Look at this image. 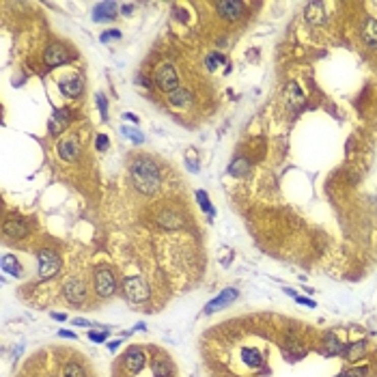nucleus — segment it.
I'll use <instances>...</instances> for the list:
<instances>
[{
  "label": "nucleus",
  "mask_w": 377,
  "mask_h": 377,
  "mask_svg": "<svg viewBox=\"0 0 377 377\" xmlns=\"http://www.w3.org/2000/svg\"><path fill=\"white\" fill-rule=\"evenodd\" d=\"M59 86H61L63 95L76 99V97L82 95V91H84V80H82L80 76H69V78H63Z\"/></svg>",
  "instance_id": "obj_13"
},
{
  "label": "nucleus",
  "mask_w": 377,
  "mask_h": 377,
  "mask_svg": "<svg viewBox=\"0 0 377 377\" xmlns=\"http://www.w3.org/2000/svg\"><path fill=\"white\" fill-rule=\"evenodd\" d=\"M71 61V54L69 50L65 48L63 43H52L45 48L43 52V63L48 67H61V65H67V63Z\"/></svg>",
  "instance_id": "obj_6"
},
{
  "label": "nucleus",
  "mask_w": 377,
  "mask_h": 377,
  "mask_svg": "<svg viewBox=\"0 0 377 377\" xmlns=\"http://www.w3.org/2000/svg\"><path fill=\"white\" fill-rule=\"evenodd\" d=\"M192 93L188 89H183V86H179L177 91H172V93L168 95V104L170 106H175V108H186V106H190L192 104Z\"/></svg>",
  "instance_id": "obj_17"
},
{
  "label": "nucleus",
  "mask_w": 377,
  "mask_h": 377,
  "mask_svg": "<svg viewBox=\"0 0 377 377\" xmlns=\"http://www.w3.org/2000/svg\"><path fill=\"white\" fill-rule=\"evenodd\" d=\"M59 334H61V336H65V338H76V334H73V332H67V330H61Z\"/></svg>",
  "instance_id": "obj_38"
},
{
  "label": "nucleus",
  "mask_w": 377,
  "mask_h": 377,
  "mask_svg": "<svg viewBox=\"0 0 377 377\" xmlns=\"http://www.w3.org/2000/svg\"><path fill=\"white\" fill-rule=\"evenodd\" d=\"M155 86L164 93H172V91L179 89V76H177V69H175L170 63H162L155 69Z\"/></svg>",
  "instance_id": "obj_3"
},
{
  "label": "nucleus",
  "mask_w": 377,
  "mask_h": 377,
  "mask_svg": "<svg viewBox=\"0 0 377 377\" xmlns=\"http://www.w3.org/2000/svg\"><path fill=\"white\" fill-rule=\"evenodd\" d=\"M63 377H86V371L82 369L80 364L69 362V364H65V369H63Z\"/></svg>",
  "instance_id": "obj_25"
},
{
  "label": "nucleus",
  "mask_w": 377,
  "mask_h": 377,
  "mask_svg": "<svg viewBox=\"0 0 377 377\" xmlns=\"http://www.w3.org/2000/svg\"><path fill=\"white\" fill-rule=\"evenodd\" d=\"M144 362H147V356H144V352L140 347H130L123 356V366L127 369V373H132V375L140 373Z\"/></svg>",
  "instance_id": "obj_10"
},
{
  "label": "nucleus",
  "mask_w": 377,
  "mask_h": 377,
  "mask_svg": "<svg viewBox=\"0 0 377 377\" xmlns=\"http://www.w3.org/2000/svg\"><path fill=\"white\" fill-rule=\"evenodd\" d=\"M73 324H76V326H89V321H84V319H76Z\"/></svg>",
  "instance_id": "obj_40"
},
{
  "label": "nucleus",
  "mask_w": 377,
  "mask_h": 377,
  "mask_svg": "<svg viewBox=\"0 0 377 377\" xmlns=\"http://www.w3.org/2000/svg\"><path fill=\"white\" fill-rule=\"evenodd\" d=\"M343 352H345V345L338 341V338H334V336H328L326 347L321 349V354H324V356H338V354H343Z\"/></svg>",
  "instance_id": "obj_22"
},
{
  "label": "nucleus",
  "mask_w": 377,
  "mask_h": 377,
  "mask_svg": "<svg viewBox=\"0 0 377 377\" xmlns=\"http://www.w3.org/2000/svg\"><path fill=\"white\" fill-rule=\"evenodd\" d=\"M123 117L127 119V121H132V123H138V117H136V114H132V112H125Z\"/></svg>",
  "instance_id": "obj_36"
},
{
  "label": "nucleus",
  "mask_w": 377,
  "mask_h": 377,
  "mask_svg": "<svg viewBox=\"0 0 377 377\" xmlns=\"http://www.w3.org/2000/svg\"><path fill=\"white\" fill-rule=\"evenodd\" d=\"M196 200H198V205H200V209H203V211H207L209 216L214 214V207H211V203H209V196L205 194L203 190H198V192H196Z\"/></svg>",
  "instance_id": "obj_26"
},
{
  "label": "nucleus",
  "mask_w": 377,
  "mask_h": 377,
  "mask_svg": "<svg viewBox=\"0 0 377 377\" xmlns=\"http://www.w3.org/2000/svg\"><path fill=\"white\" fill-rule=\"evenodd\" d=\"M216 9H218V13L222 15L224 20H228V22L240 20L242 13H244V5L237 3V0H224V3H216Z\"/></svg>",
  "instance_id": "obj_11"
},
{
  "label": "nucleus",
  "mask_w": 377,
  "mask_h": 377,
  "mask_svg": "<svg viewBox=\"0 0 377 377\" xmlns=\"http://www.w3.org/2000/svg\"><path fill=\"white\" fill-rule=\"evenodd\" d=\"M93 287H95V293L99 298H110L114 296L117 291V278H114V272L102 265V268H97L95 274H93Z\"/></svg>",
  "instance_id": "obj_2"
},
{
  "label": "nucleus",
  "mask_w": 377,
  "mask_h": 377,
  "mask_svg": "<svg viewBox=\"0 0 377 377\" xmlns=\"http://www.w3.org/2000/svg\"><path fill=\"white\" fill-rule=\"evenodd\" d=\"M56 151L61 155V160H65V162H73V160H78V155H80V144H78V138L73 136V134H67V136H63L59 144H56Z\"/></svg>",
  "instance_id": "obj_8"
},
{
  "label": "nucleus",
  "mask_w": 377,
  "mask_h": 377,
  "mask_svg": "<svg viewBox=\"0 0 377 377\" xmlns=\"http://www.w3.org/2000/svg\"><path fill=\"white\" fill-rule=\"evenodd\" d=\"M224 63V59L222 56H220V54H211V56H207V67L209 69H216V63Z\"/></svg>",
  "instance_id": "obj_30"
},
{
  "label": "nucleus",
  "mask_w": 377,
  "mask_h": 377,
  "mask_svg": "<svg viewBox=\"0 0 377 377\" xmlns=\"http://www.w3.org/2000/svg\"><path fill=\"white\" fill-rule=\"evenodd\" d=\"M366 373H369V369H366V366H362V369H354V371H349V375H352V377H364Z\"/></svg>",
  "instance_id": "obj_34"
},
{
  "label": "nucleus",
  "mask_w": 377,
  "mask_h": 377,
  "mask_svg": "<svg viewBox=\"0 0 377 377\" xmlns=\"http://www.w3.org/2000/svg\"><path fill=\"white\" fill-rule=\"evenodd\" d=\"M63 296H65V300L69 302V304L73 306H80L84 304L86 300V284L78 280V278H71L65 282V287H63Z\"/></svg>",
  "instance_id": "obj_7"
},
{
  "label": "nucleus",
  "mask_w": 377,
  "mask_h": 377,
  "mask_svg": "<svg viewBox=\"0 0 377 377\" xmlns=\"http://www.w3.org/2000/svg\"><path fill=\"white\" fill-rule=\"evenodd\" d=\"M242 358H244V362H246L248 366H252V369L261 366V352H259V349L244 347V349H242Z\"/></svg>",
  "instance_id": "obj_21"
},
{
  "label": "nucleus",
  "mask_w": 377,
  "mask_h": 377,
  "mask_svg": "<svg viewBox=\"0 0 377 377\" xmlns=\"http://www.w3.org/2000/svg\"><path fill=\"white\" fill-rule=\"evenodd\" d=\"M123 293H125L127 300L134 302V304L149 300V296H151L149 287H147V282L140 278V276H127V278L123 280Z\"/></svg>",
  "instance_id": "obj_4"
},
{
  "label": "nucleus",
  "mask_w": 377,
  "mask_h": 377,
  "mask_svg": "<svg viewBox=\"0 0 377 377\" xmlns=\"http://www.w3.org/2000/svg\"><path fill=\"white\" fill-rule=\"evenodd\" d=\"M106 332H89V338L91 341H95V343H104L106 341Z\"/></svg>",
  "instance_id": "obj_33"
},
{
  "label": "nucleus",
  "mask_w": 377,
  "mask_h": 377,
  "mask_svg": "<svg viewBox=\"0 0 377 377\" xmlns=\"http://www.w3.org/2000/svg\"><path fill=\"white\" fill-rule=\"evenodd\" d=\"M110 39H121V33H119V31H106V33L102 35V41L106 43V41H110Z\"/></svg>",
  "instance_id": "obj_31"
},
{
  "label": "nucleus",
  "mask_w": 377,
  "mask_h": 377,
  "mask_svg": "<svg viewBox=\"0 0 377 377\" xmlns=\"http://www.w3.org/2000/svg\"><path fill=\"white\" fill-rule=\"evenodd\" d=\"M97 106H99V110H102V117H104V121H106V117H108V104H106V97L99 95V97H97Z\"/></svg>",
  "instance_id": "obj_32"
},
{
  "label": "nucleus",
  "mask_w": 377,
  "mask_h": 377,
  "mask_svg": "<svg viewBox=\"0 0 377 377\" xmlns=\"http://www.w3.org/2000/svg\"><path fill=\"white\" fill-rule=\"evenodd\" d=\"M298 302H300V304H308V306H315V302H312V300H308V298H298Z\"/></svg>",
  "instance_id": "obj_37"
},
{
  "label": "nucleus",
  "mask_w": 377,
  "mask_h": 377,
  "mask_svg": "<svg viewBox=\"0 0 377 377\" xmlns=\"http://www.w3.org/2000/svg\"><path fill=\"white\" fill-rule=\"evenodd\" d=\"M338 377H352V375H349V373H343V375H338Z\"/></svg>",
  "instance_id": "obj_41"
},
{
  "label": "nucleus",
  "mask_w": 377,
  "mask_h": 377,
  "mask_svg": "<svg viewBox=\"0 0 377 377\" xmlns=\"http://www.w3.org/2000/svg\"><path fill=\"white\" fill-rule=\"evenodd\" d=\"M3 270L11 276H22V265L17 263V259L13 254H5L3 256Z\"/></svg>",
  "instance_id": "obj_23"
},
{
  "label": "nucleus",
  "mask_w": 377,
  "mask_h": 377,
  "mask_svg": "<svg viewBox=\"0 0 377 377\" xmlns=\"http://www.w3.org/2000/svg\"><path fill=\"white\" fill-rule=\"evenodd\" d=\"M158 224L160 226H166V228H179L183 224V218L172 214V211H164V214L158 216Z\"/></svg>",
  "instance_id": "obj_19"
},
{
  "label": "nucleus",
  "mask_w": 377,
  "mask_h": 377,
  "mask_svg": "<svg viewBox=\"0 0 377 377\" xmlns=\"http://www.w3.org/2000/svg\"><path fill=\"white\" fill-rule=\"evenodd\" d=\"M54 319H56V321H65L67 319V315H61V312H54V315H52Z\"/></svg>",
  "instance_id": "obj_39"
},
{
  "label": "nucleus",
  "mask_w": 377,
  "mask_h": 377,
  "mask_svg": "<svg viewBox=\"0 0 377 377\" xmlns=\"http://www.w3.org/2000/svg\"><path fill=\"white\" fill-rule=\"evenodd\" d=\"M71 112L69 110H54V114L50 117V123H48V130L52 136H61L63 132L67 130V125L71 121Z\"/></svg>",
  "instance_id": "obj_12"
},
{
  "label": "nucleus",
  "mask_w": 377,
  "mask_h": 377,
  "mask_svg": "<svg viewBox=\"0 0 377 377\" xmlns=\"http://www.w3.org/2000/svg\"><path fill=\"white\" fill-rule=\"evenodd\" d=\"M237 296H240V291H237V289H224L216 300H211L209 304L205 306V312H209V315H211V312H216V310H220V308L233 304V302L237 300Z\"/></svg>",
  "instance_id": "obj_14"
},
{
  "label": "nucleus",
  "mask_w": 377,
  "mask_h": 377,
  "mask_svg": "<svg viewBox=\"0 0 377 377\" xmlns=\"http://www.w3.org/2000/svg\"><path fill=\"white\" fill-rule=\"evenodd\" d=\"M121 11H123L125 15H130V13L134 11V5H123V7H121Z\"/></svg>",
  "instance_id": "obj_35"
},
{
  "label": "nucleus",
  "mask_w": 377,
  "mask_h": 377,
  "mask_svg": "<svg viewBox=\"0 0 377 377\" xmlns=\"http://www.w3.org/2000/svg\"><path fill=\"white\" fill-rule=\"evenodd\" d=\"M246 170H248V162L246 160H237V162H233V166H231V172L235 175H246Z\"/></svg>",
  "instance_id": "obj_27"
},
{
  "label": "nucleus",
  "mask_w": 377,
  "mask_h": 377,
  "mask_svg": "<svg viewBox=\"0 0 377 377\" xmlns=\"http://www.w3.org/2000/svg\"><path fill=\"white\" fill-rule=\"evenodd\" d=\"M130 175H132V181L136 190L140 192L144 196H153L155 192L160 190V170H158V164H155L151 158H138L132 162L130 166Z\"/></svg>",
  "instance_id": "obj_1"
},
{
  "label": "nucleus",
  "mask_w": 377,
  "mask_h": 377,
  "mask_svg": "<svg viewBox=\"0 0 377 377\" xmlns=\"http://www.w3.org/2000/svg\"><path fill=\"white\" fill-rule=\"evenodd\" d=\"M117 17V5L114 3H102L95 7L93 11V20L95 22H110Z\"/></svg>",
  "instance_id": "obj_16"
},
{
  "label": "nucleus",
  "mask_w": 377,
  "mask_h": 377,
  "mask_svg": "<svg viewBox=\"0 0 377 377\" xmlns=\"http://www.w3.org/2000/svg\"><path fill=\"white\" fill-rule=\"evenodd\" d=\"M3 233L9 240H24V237L31 233V224L22 218H9L3 224Z\"/></svg>",
  "instance_id": "obj_9"
},
{
  "label": "nucleus",
  "mask_w": 377,
  "mask_h": 377,
  "mask_svg": "<svg viewBox=\"0 0 377 377\" xmlns=\"http://www.w3.org/2000/svg\"><path fill=\"white\" fill-rule=\"evenodd\" d=\"M151 369H153V375H155V377H172V364H170L168 360H164V358H158V360H153Z\"/></svg>",
  "instance_id": "obj_20"
},
{
  "label": "nucleus",
  "mask_w": 377,
  "mask_h": 377,
  "mask_svg": "<svg viewBox=\"0 0 377 377\" xmlns=\"http://www.w3.org/2000/svg\"><path fill=\"white\" fill-rule=\"evenodd\" d=\"M37 261H39V276L41 278H52L56 276L61 270V259L54 250H41L37 254Z\"/></svg>",
  "instance_id": "obj_5"
},
{
  "label": "nucleus",
  "mask_w": 377,
  "mask_h": 377,
  "mask_svg": "<svg viewBox=\"0 0 377 377\" xmlns=\"http://www.w3.org/2000/svg\"><path fill=\"white\" fill-rule=\"evenodd\" d=\"M95 147H97L99 151L108 149V136H106V134H99V136H97V140H95Z\"/></svg>",
  "instance_id": "obj_29"
},
{
  "label": "nucleus",
  "mask_w": 377,
  "mask_h": 377,
  "mask_svg": "<svg viewBox=\"0 0 377 377\" xmlns=\"http://www.w3.org/2000/svg\"><path fill=\"white\" fill-rule=\"evenodd\" d=\"M321 15H324V5H321V3H312V5L306 7V17H308L312 24H321V22H324V17H321Z\"/></svg>",
  "instance_id": "obj_24"
},
{
  "label": "nucleus",
  "mask_w": 377,
  "mask_h": 377,
  "mask_svg": "<svg viewBox=\"0 0 377 377\" xmlns=\"http://www.w3.org/2000/svg\"><path fill=\"white\" fill-rule=\"evenodd\" d=\"M364 349H366V341H356L352 345H347L343 354H345L349 364H356V362H360V358L364 356Z\"/></svg>",
  "instance_id": "obj_18"
},
{
  "label": "nucleus",
  "mask_w": 377,
  "mask_h": 377,
  "mask_svg": "<svg viewBox=\"0 0 377 377\" xmlns=\"http://www.w3.org/2000/svg\"><path fill=\"white\" fill-rule=\"evenodd\" d=\"M362 41L369 50H377V20H373V17H369V20L364 22Z\"/></svg>",
  "instance_id": "obj_15"
},
{
  "label": "nucleus",
  "mask_w": 377,
  "mask_h": 377,
  "mask_svg": "<svg viewBox=\"0 0 377 377\" xmlns=\"http://www.w3.org/2000/svg\"><path fill=\"white\" fill-rule=\"evenodd\" d=\"M123 134H127V136H130L132 140H134V142H138V144H140V142L144 140V136H142V132H140V130H132V127H123Z\"/></svg>",
  "instance_id": "obj_28"
}]
</instances>
